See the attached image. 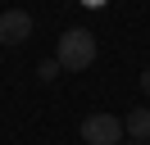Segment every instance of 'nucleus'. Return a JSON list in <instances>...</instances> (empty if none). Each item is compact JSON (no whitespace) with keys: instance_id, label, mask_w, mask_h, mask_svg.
I'll return each instance as SVG.
<instances>
[{"instance_id":"obj_3","label":"nucleus","mask_w":150,"mask_h":145,"mask_svg":"<svg viewBox=\"0 0 150 145\" xmlns=\"http://www.w3.org/2000/svg\"><path fill=\"white\" fill-rule=\"evenodd\" d=\"M32 36V14L28 9H5L0 14V41L5 45H23Z\"/></svg>"},{"instance_id":"obj_2","label":"nucleus","mask_w":150,"mask_h":145,"mask_svg":"<svg viewBox=\"0 0 150 145\" xmlns=\"http://www.w3.org/2000/svg\"><path fill=\"white\" fill-rule=\"evenodd\" d=\"M82 141H86V145H118V141H123V118H114V113H91V118H82Z\"/></svg>"},{"instance_id":"obj_7","label":"nucleus","mask_w":150,"mask_h":145,"mask_svg":"<svg viewBox=\"0 0 150 145\" xmlns=\"http://www.w3.org/2000/svg\"><path fill=\"white\" fill-rule=\"evenodd\" d=\"M132 145H141V141H132Z\"/></svg>"},{"instance_id":"obj_1","label":"nucleus","mask_w":150,"mask_h":145,"mask_svg":"<svg viewBox=\"0 0 150 145\" xmlns=\"http://www.w3.org/2000/svg\"><path fill=\"white\" fill-rule=\"evenodd\" d=\"M55 59L64 72H82L96 63V32H86V27H68L64 36H59L55 45Z\"/></svg>"},{"instance_id":"obj_5","label":"nucleus","mask_w":150,"mask_h":145,"mask_svg":"<svg viewBox=\"0 0 150 145\" xmlns=\"http://www.w3.org/2000/svg\"><path fill=\"white\" fill-rule=\"evenodd\" d=\"M41 82H50V77H59V59H41Z\"/></svg>"},{"instance_id":"obj_6","label":"nucleus","mask_w":150,"mask_h":145,"mask_svg":"<svg viewBox=\"0 0 150 145\" xmlns=\"http://www.w3.org/2000/svg\"><path fill=\"white\" fill-rule=\"evenodd\" d=\"M141 91H146V95H150V68L141 72Z\"/></svg>"},{"instance_id":"obj_4","label":"nucleus","mask_w":150,"mask_h":145,"mask_svg":"<svg viewBox=\"0 0 150 145\" xmlns=\"http://www.w3.org/2000/svg\"><path fill=\"white\" fill-rule=\"evenodd\" d=\"M123 132H127L132 141L146 145V141H150V109H132V113L123 118Z\"/></svg>"}]
</instances>
